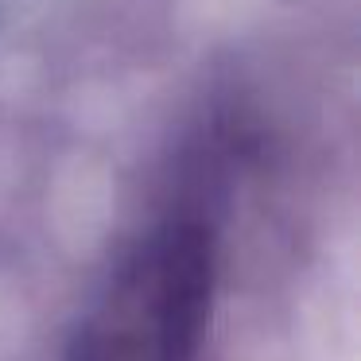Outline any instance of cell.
Listing matches in <instances>:
<instances>
[{
	"label": "cell",
	"instance_id": "1",
	"mask_svg": "<svg viewBox=\"0 0 361 361\" xmlns=\"http://www.w3.org/2000/svg\"><path fill=\"white\" fill-rule=\"evenodd\" d=\"M214 299V237L167 221L140 241L86 314L66 361H198Z\"/></svg>",
	"mask_w": 361,
	"mask_h": 361
}]
</instances>
